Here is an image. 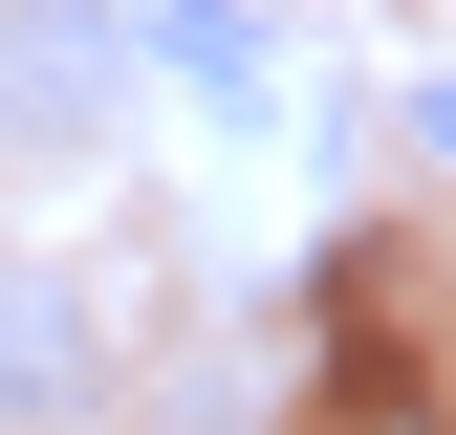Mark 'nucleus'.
I'll use <instances>...</instances> for the list:
<instances>
[{
    "instance_id": "1",
    "label": "nucleus",
    "mask_w": 456,
    "mask_h": 435,
    "mask_svg": "<svg viewBox=\"0 0 456 435\" xmlns=\"http://www.w3.org/2000/svg\"><path fill=\"white\" fill-rule=\"evenodd\" d=\"M66 392H87V326L44 305L22 261H0V414H66Z\"/></svg>"
}]
</instances>
